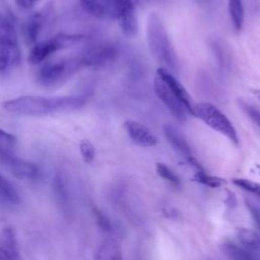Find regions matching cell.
<instances>
[{
    "instance_id": "cell-1",
    "label": "cell",
    "mask_w": 260,
    "mask_h": 260,
    "mask_svg": "<svg viewBox=\"0 0 260 260\" xmlns=\"http://www.w3.org/2000/svg\"><path fill=\"white\" fill-rule=\"evenodd\" d=\"M87 102L84 94L58 96L21 95L2 104L4 110L20 116H48L82 108Z\"/></svg>"
},
{
    "instance_id": "cell-2",
    "label": "cell",
    "mask_w": 260,
    "mask_h": 260,
    "mask_svg": "<svg viewBox=\"0 0 260 260\" xmlns=\"http://www.w3.org/2000/svg\"><path fill=\"white\" fill-rule=\"evenodd\" d=\"M21 60L15 18L5 8H0V73L17 67Z\"/></svg>"
},
{
    "instance_id": "cell-3",
    "label": "cell",
    "mask_w": 260,
    "mask_h": 260,
    "mask_svg": "<svg viewBox=\"0 0 260 260\" xmlns=\"http://www.w3.org/2000/svg\"><path fill=\"white\" fill-rule=\"evenodd\" d=\"M147 44L152 57L170 72L178 71V59L161 21L151 14L147 21Z\"/></svg>"
},
{
    "instance_id": "cell-4",
    "label": "cell",
    "mask_w": 260,
    "mask_h": 260,
    "mask_svg": "<svg viewBox=\"0 0 260 260\" xmlns=\"http://www.w3.org/2000/svg\"><path fill=\"white\" fill-rule=\"evenodd\" d=\"M81 67L78 56L46 60L36 73V79L44 87H55L64 83Z\"/></svg>"
},
{
    "instance_id": "cell-5",
    "label": "cell",
    "mask_w": 260,
    "mask_h": 260,
    "mask_svg": "<svg viewBox=\"0 0 260 260\" xmlns=\"http://www.w3.org/2000/svg\"><path fill=\"white\" fill-rule=\"evenodd\" d=\"M193 116L200 119L214 131L225 136L235 145L239 144V137L229 118L214 105L202 102L193 106Z\"/></svg>"
},
{
    "instance_id": "cell-6",
    "label": "cell",
    "mask_w": 260,
    "mask_h": 260,
    "mask_svg": "<svg viewBox=\"0 0 260 260\" xmlns=\"http://www.w3.org/2000/svg\"><path fill=\"white\" fill-rule=\"evenodd\" d=\"M84 11L99 19H120L135 13L132 0H80Z\"/></svg>"
},
{
    "instance_id": "cell-7",
    "label": "cell",
    "mask_w": 260,
    "mask_h": 260,
    "mask_svg": "<svg viewBox=\"0 0 260 260\" xmlns=\"http://www.w3.org/2000/svg\"><path fill=\"white\" fill-rule=\"evenodd\" d=\"M85 40L82 35H57L48 40L35 44L28 54V63L39 65L45 62L56 51L70 48Z\"/></svg>"
},
{
    "instance_id": "cell-8",
    "label": "cell",
    "mask_w": 260,
    "mask_h": 260,
    "mask_svg": "<svg viewBox=\"0 0 260 260\" xmlns=\"http://www.w3.org/2000/svg\"><path fill=\"white\" fill-rule=\"evenodd\" d=\"M153 90L158 100L168 108L173 117L180 123H184L187 120V110L175 92L167 85V83L157 75L153 80Z\"/></svg>"
},
{
    "instance_id": "cell-9",
    "label": "cell",
    "mask_w": 260,
    "mask_h": 260,
    "mask_svg": "<svg viewBox=\"0 0 260 260\" xmlns=\"http://www.w3.org/2000/svg\"><path fill=\"white\" fill-rule=\"evenodd\" d=\"M118 55L117 48L113 45L105 44L92 47L78 56L81 67L101 68L114 62Z\"/></svg>"
},
{
    "instance_id": "cell-10",
    "label": "cell",
    "mask_w": 260,
    "mask_h": 260,
    "mask_svg": "<svg viewBox=\"0 0 260 260\" xmlns=\"http://www.w3.org/2000/svg\"><path fill=\"white\" fill-rule=\"evenodd\" d=\"M52 192L58 209L63 213L65 217L69 218L72 212L71 197L67 181L61 172L56 173V175L54 176L52 182Z\"/></svg>"
},
{
    "instance_id": "cell-11",
    "label": "cell",
    "mask_w": 260,
    "mask_h": 260,
    "mask_svg": "<svg viewBox=\"0 0 260 260\" xmlns=\"http://www.w3.org/2000/svg\"><path fill=\"white\" fill-rule=\"evenodd\" d=\"M47 11H36L25 18L21 25V34L27 46H34L38 43L39 37L46 24Z\"/></svg>"
},
{
    "instance_id": "cell-12",
    "label": "cell",
    "mask_w": 260,
    "mask_h": 260,
    "mask_svg": "<svg viewBox=\"0 0 260 260\" xmlns=\"http://www.w3.org/2000/svg\"><path fill=\"white\" fill-rule=\"evenodd\" d=\"M124 127L129 138L138 146L151 147L157 143V138L153 132L138 121L127 120L124 123Z\"/></svg>"
},
{
    "instance_id": "cell-13",
    "label": "cell",
    "mask_w": 260,
    "mask_h": 260,
    "mask_svg": "<svg viewBox=\"0 0 260 260\" xmlns=\"http://www.w3.org/2000/svg\"><path fill=\"white\" fill-rule=\"evenodd\" d=\"M156 75L160 77L167 85L175 92V94L179 98V100L182 102V104L185 106L188 114L193 116V103L192 98L190 96L189 92L186 90L184 85L175 77V75L170 72L168 69L160 67L156 70Z\"/></svg>"
},
{
    "instance_id": "cell-14",
    "label": "cell",
    "mask_w": 260,
    "mask_h": 260,
    "mask_svg": "<svg viewBox=\"0 0 260 260\" xmlns=\"http://www.w3.org/2000/svg\"><path fill=\"white\" fill-rule=\"evenodd\" d=\"M5 168L16 178L20 180H36L40 176L39 167L28 160L12 156L5 165Z\"/></svg>"
},
{
    "instance_id": "cell-15",
    "label": "cell",
    "mask_w": 260,
    "mask_h": 260,
    "mask_svg": "<svg viewBox=\"0 0 260 260\" xmlns=\"http://www.w3.org/2000/svg\"><path fill=\"white\" fill-rule=\"evenodd\" d=\"M0 253L5 260H21L14 231L11 226H5L0 233Z\"/></svg>"
},
{
    "instance_id": "cell-16",
    "label": "cell",
    "mask_w": 260,
    "mask_h": 260,
    "mask_svg": "<svg viewBox=\"0 0 260 260\" xmlns=\"http://www.w3.org/2000/svg\"><path fill=\"white\" fill-rule=\"evenodd\" d=\"M164 134L166 139L169 141L170 145L177 152L184 155L186 158L192 156V151L188 141L178 129L174 128L171 125H166L164 127Z\"/></svg>"
},
{
    "instance_id": "cell-17",
    "label": "cell",
    "mask_w": 260,
    "mask_h": 260,
    "mask_svg": "<svg viewBox=\"0 0 260 260\" xmlns=\"http://www.w3.org/2000/svg\"><path fill=\"white\" fill-rule=\"evenodd\" d=\"M220 250L228 260H258L256 255L231 240H224L220 244Z\"/></svg>"
},
{
    "instance_id": "cell-18",
    "label": "cell",
    "mask_w": 260,
    "mask_h": 260,
    "mask_svg": "<svg viewBox=\"0 0 260 260\" xmlns=\"http://www.w3.org/2000/svg\"><path fill=\"white\" fill-rule=\"evenodd\" d=\"M239 244L251 252L260 251V234L254 230L241 228L237 231Z\"/></svg>"
},
{
    "instance_id": "cell-19",
    "label": "cell",
    "mask_w": 260,
    "mask_h": 260,
    "mask_svg": "<svg viewBox=\"0 0 260 260\" xmlns=\"http://www.w3.org/2000/svg\"><path fill=\"white\" fill-rule=\"evenodd\" d=\"M16 138L11 133L0 128V165L4 166L12 156H14V148Z\"/></svg>"
},
{
    "instance_id": "cell-20",
    "label": "cell",
    "mask_w": 260,
    "mask_h": 260,
    "mask_svg": "<svg viewBox=\"0 0 260 260\" xmlns=\"http://www.w3.org/2000/svg\"><path fill=\"white\" fill-rule=\"evenodd\" d=\"M95 260H124L120 246L113 240L104 241L99 247Z\"/></svg>"
},
{
    "instance_id": "cell-21",
    "label": "cell",
    "mask_w": 260,
    "mask_h": 260,
    "mask_svg": "<svg viewBox=\"0 0 260 260\" xmlns=\"http://www.w3.org/2000/svg\"><path fill=\"white\" fill-rule=\"evenodd\" d=\"M0 201L9 205H17L20 203V196L14 185L0 175Z\"/></svg>"
},
{
    "instance_id": "cell-22",
    "label": "cell",
    "mask_w": 260,
    "mask_h": 260,
    "mask_svg": "<svg viewBox=\"0 0 260 260\" xmlns=\"http://www.w3.org/2000/svg\"><path fill=\"white\" fill-rule=\"evenodd\" d=\"M229 14L234 27L241 30L244 23V6L242 0H229Z\"/></svg>"
},
{
    "instance_id": "cell-23",
    "label": "cell",
    "mask_w": 260,
    "mask_h": 260,
    "mask_svg": "<svg viewBox=\"0 0 260 260\" xmlns=\"http://www.w3.org/2000/svg\"><path fill=\"white\" fill-rule=\"evenodd\" d=\"M193 179H194V181H196L202 185H205L207 187H210V188H218V187L223 186L226 183V181L224 179L209 175L204 170L196 171Z\"/></svg>"
},
{
    "instance_id": "cell-24",
    "label": "cell",
    "mask_w": 260,
    "mask_h": 260,
    "mask_svg": "<svg viewBox=\"0 0 260 260\" xmlns=\"http://www.w3.org/2000/svg\"><path fill=\"white\" fill-rule=\"evenodd\" d=\"M91 212H92V215H93L96 225L103 232L110 233L113 231V223H112L111 219L108 217V215L103 212V210H101L99 207L93 205L91 207Z\"/></svg>"
},
{
    "instance_id": "cell-25",
    "label": "cell",
    "mask_w": 260,
    "mask_h": 260,
    "mask_svg": "<svg viewBox=\"0 0 260 260\" xmlns=\"http://www.w3.org/2000/svg\"><path fill=\"white\" fill-rule=\"evenodd\" d=\"M155 170H156L157 175L160 178L168 181L172 185H174V186H180L181 185L180 179L177 176V174L173 170H171L167 165H165L162 162H157L155 165Z\"/></svg>"
},
{
    "instance_id": "cell-26",
    "label": "cell",
    "mask_w": 260,
    "mask_h": 260,
    "mask_svg": "<svg viewBox=\"0 0 260 260\" xmlns=\"http://www.w3.org/2000/svg\"><path fill=\"white\" fill-rule=\"evenodd\" d=\"M233 184L260 198V184L259 183L245 179V178H234Z\"/></svg>"
},
{
    "instance_id": "cell-27",
    "label": "cell",
    "mask_w": 260,
    "mask_h": 260,
    "mask_svg": "<svg viewBox=\"0 0 260 260\" xmlns=\"http://www.w3.org/2000/svg\"><path fill=\"white\" fill-rule=\"evenodd\" d=\"M79 151L84 162L90 164L94 159L95 149L93 144L88 139H82L79 142Z\"/></svg>"
},
{
    "instance_id": "cell-28",
    "label": "cell",
    "mask_w": 260,
    "mask_h": 260,
    "mask_svg": "<svg viewBox=\"0 0 260 260\" xmlns=\"http://www.w3.org/2000/svg\"><path fill=\"white\" fill-rule=\"evenodd\" d=\"M240 107L246 113V115L260 128V112L257 109H255L253 106L244 102L240 103Z\"/></svg>"
},
{
    "instance_id": "cell-29",
    "label": "cell",
    "mask_w": 260,
    "mask_h": 260,
    "mask_svg": "<svg viewBox=\"0 0 260 260\" xmlns=\"http://www.w3.org/2000/svg\"><path fill=\"white\" fill-rule=\"evenodd\" d=\"M246 206L253 218L254 223L260 231V205H258L250 200H246Z\"/></svg>"
},
{
    "instance_id": "cell-30",
    "label": "cell",
    "mask_w": 260,
    "mask_h": 260,
    "mask_svg": "<svg viewBox=\"0 0 260 260\" xmlns=\"http://www.w3.org/2000/svg\"><path fill=\"white\" fill-rule=\"evenodd\" d=\"M41 0H15V4L22 10H29L34 8Z\"/></svg>"
},
{
    "instance_id": "cell-31",
    "label": "cell",
    "mask_w": 260,
    "mask_h": 260,
    "mask_svg": "<svg viewBox=\"0 0 260 260\" xmlns=\"http://www.w3.org/2000/svg\"><path fill=\"white\" fill-rule=\"evenodd\" d=\"M251 91H252L253 95L260 102V88H253V89H251Z\"/></svg>"
},
{
    "instance_id": "cell-32",
    "label": "cell",
    "mask_w": 260,
    "mask_h": 260,
    "mask_svg": "<svg viewBox=\"0 0 260 260\" xmlns=\"http://www.w3.org/2000/svg\"><path fill=\"white\" fill-rule=\"evenodd\" d=\"M256 169H257V172H258V174L260 175V165H257V166H256Z\"/></svg>"
}]
</instances>
